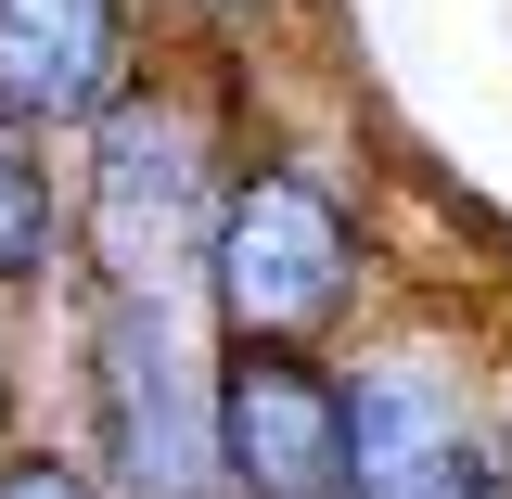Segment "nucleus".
<instances>
[{
  "label": "nucleus",
  "instance_id": "f257e3e1",
  "mask_svg": "<svg viewBox=\"0 0 512 499\" xmlns=\"http://www.w3.org/2000/svg\"><path fill=\"white\" fill-rule=\"evenodd\" d=\"M77 231H90L103 295H180L192 269H205L218 180H205V128H192L167 90H116V103L90 116V192H77Z\"/></svg>",
  "mask_w": 512,
  "mask_h": 499
},
{
  "label": "nucleus",
  "instance_id": "f03ea898",
  "mask_svg": "<svg viewBox=\"0 0 512 499\" xmlns=\"http://www.w3.org/2000/svg\"><path fill=\"white\" fill-rule=\"evenodd\" d=\"M90 384H103V461L128 499H218V384L180 333V295H103L90 308Z\"/></svg>",
  "mask_w": 512,
  "mask_h": 499
},
{
  "label": "nucleus",
  "instance_id": "7ed1b4c3",
  "mask_svg": "<svg viewBox=\"0 0 512 499\" xmlns=\"http://www.w3.org/2000/svg\"><path fill=\"white\" fill-rule=\"evenodd\" d=\"M205 282H218V320L231 333H269V346L320 333L359 295V231H346L333 180H308V167L231 180L218 192V231H205Z\"/></svg>",
  "mask_w": 512,
  "mask_h": 499
},
{
  "label": "nucleus",
  "instance_id": "20e7f679",
  "mask_svg": "<svg viewBox=\"0 0 512 499\" xmlns=\"http://www.w3.org/2000/svg\"><path fill=\"white\" fill-rule=\"evenodd\" d=\"M218 461H231L244 499H346V384L308 372V359L269 346V333H231Z\"/></svg>",
  "mask_w": 512,
  "mask_h": 499
},
{
  "label": "nucleus",
  "instance_id": "39448f33",
  "mask_svg": "<svg viewBox=\"0 0 512 499\" xmlns=\"http://www.w3.org/2000/svg\"><path fill=\"white\" fill-rule=\"evenodd\" d=\"M487 487H500V461L436 372L346 384V499H487Z\"/></svg>",
  "mask_w": 512,
  "mask_h": 499
},
{
  "label": "nucleus",
  "instance_id": "423d86ee",
  "mask_svg": "<svg viewBox=\"0 0 512 499\" xmlns=\"http://www.w3.org/2000/svg\"><path fill=\"white\" fill-rule=\"evenodd\" d=\"M116 90H128L116 0H0V103L26 128H90Z\"/></svg>",
  "mask_w": 512,
  "mask_h": 499
},
{
  "label": "nucleus",
  "instance_id": "0eeeda50",
  "mask_svg": "<svg viewBox=\"0 0 512 499\" xmlns=\"http://www.w3.org/2000/svg\"><path fill=\"white\" fill-rule=\"evenodd\" d=\"M52 167H39V128L0 103V282H39L52 269Z\"/></svg>",
  "mask_w": 512,
  "mask_h": 499
},
{
  "label": "nucleus",
  "instance_id": "6e6552de",
  "mask_svg": "<svg viewBox=\"0 0 512 499\" xmlns=\"http://www.w3.org/2000/svg\"><path fill=\"white\" fill-rule=\"evenodd\" d=\"M0 499H90V474H64V461H13Z\"/></svg>",
  "mask_w": 512,
  "mask_h": 499
},
{
  "label": "nucleus",
  "instance_id": "1a4fd4ad",
  "mask_svg": "<svg viewBox=\"0 0 512 499\" xmlns=\"http://www.w3.org/2000/svg\"><path fill=\"white\" fill-rule=\"evenodd\" d=\"M0 423H13V346H0Z\"/></svg>",
  "mask_w": 512,
  "mask_h": 499
}]
</instances>
